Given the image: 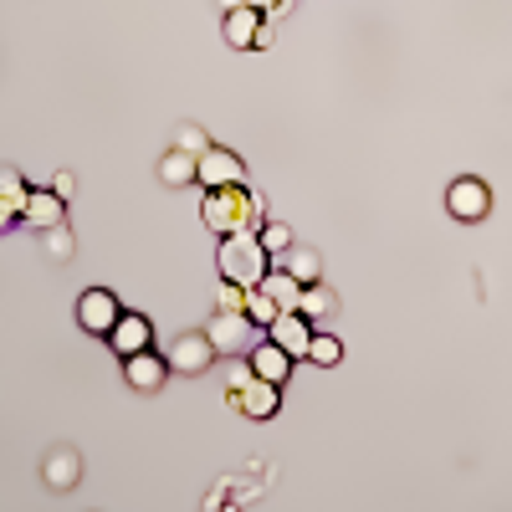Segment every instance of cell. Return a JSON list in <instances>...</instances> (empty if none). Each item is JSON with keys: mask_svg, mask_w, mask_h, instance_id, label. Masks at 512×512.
Here are the masks:
<instances>
[{"mask_svg": "<svg viewBox=\"0 0 512 512\" xmlns=\"http://www.w3.org/2000/svg\"><path fill=\"white\" fill-rule=\"evenodd\" d=\"M200 216H205V226L216 231L221 241H226V236H262V226H267V200L251 195L246 185L205 190Z\"/></svg>", "mask_w": 512, "mask_h": 512, "instance_id": "1", "label": "cell"}, {"mask_svg": "<svg viewBox=\"0 0 512 512\" xmlns=\"http://www.w3.org/2000/svg\"><path fill=\"white\" fill-rule=\"evenodd\" d=\"M221 277L236 282V287H262L267 277V246L256 241V236H226L221 241Z\"/></svg>", "mask_w": 512, "mask_h": 512, "instance_id": "2", "label": "cell"}, {"mask_svg": "<svg viewBox=\"0 0 512 512\" xmlns=\"http://www.w3.org/2000/svg\"><path fill=\"white\" fill-rule=\"evenodd\" d=\"M205 338L216 344V354H246L251 344H256V323L246 318V313H226V308H216V318L205 323Z\"/></svg>", "mask_w": 512, "mask_h": 512, "instance_id": "3", "label": "cell"}, {"mask_svg": "<svg viewBox=\"0 0 512 512\" xmlns=\"http://www.w3.org/2000/svg\"><path fill=\"white\" fill-rule=\"evenodd\" d=\"M226 41H231L236 52L272 47V21L256 11V6H236V11H226Z\"/></svg>", "mask_w": 512, "mask_h": 512, "instance_id": "4", "label": "cell"}, {"mask_svg": "<svg viewBox=\"0 0 512 512\" xmlns=\"http://www.w3.org/2000/svg\"><path fill=\"white\" fill-rule=\"evenodd\" d=\"M195 180H200L205 190H226V185H246V169H241V159H236L231 149L210 144V149L195 159Z\"/></svg>", "mask_w": 512, "mask_h": 512, "instance_id": "5", "label": "cell"}, {"mask_svg": "<svg viewBox=\"0 0 512 512\" xmlns=\"http://www.w3.org/2000/svg\"><path fill=\"white\" fill-rule=\"evenodd\" d=\"M118 318H123V308H118V297H113L108 287H88V292H82V303H77V323L88 328V333L108 338V333L118 328Z\"/></svg>", "mask_w": 512, "mask_h": 512, "instance_id": "6", "label": "cell"}, {"mask_svg": "<svg viewBox=\"0 0 512 512\" xmlns=\"http://www.w3.org/2000/svg\"><path fill=\"white\" fill-rule=\"evenodd\" d=\"M446 210H451V216L456 221H487L492 216V190L482 185V180H472V175H466V180H456L451 190H446Z\"/></svg>", "mask_w": 512, "mask_h": 512, "instance_id": "7", "label": "cell"}, {"mask_svg": "<svg viewBox=\"0 0 512 512\" xmlns=\"http://www.w3.org/2000/svg\"><path fill=\"white\" fill-rule=\"evenodd\" d=\"M210 364H216V344L205 333H180L169 344V374H205Z\"/></svg>", "mask_w": 512, "mask_h": 512, "instance_id": "8", "label": "cell"}, {"mask_svg": "<svg viewBox=\"0 0 512 512\" xmlns=\"http://www.w3.org/2000/svg\"><path fill=\"white\" fill-rule=\"evenodd\" d=\"M267 338H272V344H282L292 359H308V344H313V318H308V313H297V308H287V313H277V323L267 328Z\"/></svg>", "mask_w": 512, "mask_h": 512, "instance_id": "9", "label": "cell"}, {"mask_svg": "<svg viewBox=\"0 0 512 512\" xmlns=\"http://www.w3.org/2000/svg\"><path fill=\"white\" fill-rule=\"evenodd\" d=\"M108 344H113V354H118V359H134V354H144V349L154 344V328H149V318H144V313H123V318H118V328L108 333Z\"/></svg>", "mask_w": 512, "mask_h": 512, "instance_id": "10", "label": "cell"}, {"mask_svg": "<svg viewBox=\"0 0 512 512\" xmlns=\"http://www.w3.org/2000/svg\"><path fill=\"white\" fill-rule=\"evenodd\" d=\"M226 400H231L246 420H272V415H277V384L251 379V384H241V390H231Z\"/></svg>", "mask_w": 512, "mask_h": 512, "instance_id": "11", "label": "cell"}, {"mask_svg": "<svg viewBox=\"0 0 512 512\" xmlns=\"http://www.w3.org/2000/svg\"><path fill=\"white\" fill-rule=\"evenodd\" d=\"M41 482H47L52 492H72L82 482V456L72 446H57L47 451V461H41Z\"/></svg>", "mask_w": 512, "mask_h": 512, "instance_id": "12", "label": "cell"}, {"mask_svg": "<svg viewBox=\"0 0 512 512\" xmlns=\"http://www.w3.org/2000/svg\"><path fill=\"white\" fill-rule=\"evenodd\" d=\"M251 369H256V379H267V384H287V374H292V354L282 349V344H251Z\"/></svg>", "mask_w": 512, "mask_h": 512, "instance_id": "13", "label": "cell"}, {"mask_svg": "<svg viewBox=\"0 0 512 512\" xmlns=\"http://www.w3.org/2000/svg\"><path fill=\"white\" fill-rule=\"evenodd\" d=\"M62 210H67V200L47 185V190H31V200H26V210H21V221L36 226V231H52V226H62Z\"/></svg>", "mask_w": 512, "mask_h": 512, "instance_id": "14", "label": "cell"}, {"mask_svg": "<svg viewBox=\"0 0 512 512\" xmlns=\"http://www.w3.org/2000/svg\"><path fill=\"white\" fill-rule=\"evenodd\" d=\"M123 374H128V384H134V390H144V395H154L159 384L169 379V359H159V354H134V359H123Z\"/></svg>", "mask_w": 512, "mask_h": 512, "instance_id": "15", "label": "cell"}, {"mask_svg": "<svg viewBox=\"0 0 512 512\" xmlns=\"http://www.w3.org/2000/svg\"><path fill=\"white\" fill-rule=\"evenodd\" d=\"M282 272H287V277H297L303 287H313V282L323 277V256H318L313 246H297V241H292V246L282 251Z\"/></svg>", "mask_w": 512, "mask_h": 512, "instance_id": "16", "label": "cell"}, {"mask_svg": "<svg viewBox=\"0 0 512 512\" xmlns=\"http://www.w3.org/2000/svg\"><path fill=\"white\" fill-rule=\"evenodd\" d=\"M159 180H164L169 190L195 185V154H185V149H169V154L159 159Z\"/></svg>", "mask_w": 512, "mask_h": 512, "instance_id": "17", "label": "cell"}, {"mask_svg": "<svg viewBox=\"0 0 512 512\" xmlns=\"http://www.w3.org/2000/svg\"><path fill=\"white\" fill-rule=\"evenodd\" d=\"M262 287H267V297H272V303L287 313V308H297V297H303V282H297V277H287V272H267L262 277Z\"/></svg>", "mask_w": 512, "mask_h": 512, "instance_id": "18", "label": "cell"}, {"mask_svg": "<svg viewBox=\"0 0 512 512\" xmlns=\"http://www.w3.org/2000/svg\"><path fill=\"white\" fill-rule=\"evenodd\" d=\"M297 313H308L313 323H318V318H333V313H338V297L313 282V287H303V297H297Z\"/></svg>", "mask_w": 512, "mask_h": 512, "instance_id": "19", "label": "cell"}, {"mask_svg": "<svg viewBox=\"0 0 512 512\" xmlns=\"http://www.w3.org/2000/svg\"><path fill=\"white\" fill-rule=\"evenodd\" d=\"M277 303H272V297H267V287H246V318L256 323V328H272L277 323Z\"/></svg>", "mask_w": 512, "mask_h": 512, "instance_id": "20", "label": "cell"}, {"mask_svg": "<svg viewBox=\"0 0 512 512\" xmlns=\"http://www.w3.org/2000/svg\"><path fill=\"white\" fill-rule=\"evenodd\" d=\"M0 200L16 205V210H26V200H31V185L21 180L16 164H0Z\"/></svg>", "mask_w": 512, "mask_h": 512, "instance_id": "21", "label": "cell"}, {"mask_svg": "<svg viewBox=\"0 0 512 512\" xmlns=\"http://www.w3.org/2000/svg\"><path fill=\"white\" fill-rule=\"evenodd\" d=\"M338 359H344V344H338L333 333H313V344H308V364H318V369H333Z\"/></svg>", "mask_w": 512, "mask_h": 512, "instance_id": "22", "label": "cell"}, {"mask_svg": "<svg viewBox=\"0 0 512 512\" xmlns=\"http://www.w3.org/2000/svg\"><path fill=\"white\" fill-rule=\"evenodd\" d=\"M175 149H185V154L200 159V154L210 149V134H205L200 123H180V128H175Z\"/></svg>", "mask_w": 512, "mask_h": 512, "instance_id": "23", "label": "cell"}, {"mask_svg": "<svg viewBox=\"0 0 512 512\" xmlns=\"http://www.w3.org/2000/svg\"><path fill=\"white\" fill-rule=\"evenodd\" d=\"M41 236H47V256H52V262H72V251H77V241H72L67 221H62V226H52V231H41Z\"/></svg>", "mask_w": 512, "mask_h": 512, "instance_id": "24", "label": "cell"}, {"mask_svg": "<svg viewBox=\"0 0 512 512\" xmlns=\"http://www.w3.org/2000/svg\"><path fill=\"white\" fill-rule=\"evenodd\" d=\"M256 241L267 246V256H282V251L292 246V226H282V221H267V226H262V236H256Z\"/></svg>", "mask_w": 512, "mask_h": 512, "instance_id": "25", "label": "cell"}, {"mask_svg": "<svg viewBox=\"0 0 512 512\" xmlns=\"http://www.w3.org/2000/svg\"><path fill=\"white\" fill-rule=\"evenodd\" d=\"M216 308H226V313H246V287L226 282V287H221V297H216Z\"/></svg>", "mask_w": 512, "mask_h": 512, "instance_id": "26", "label": "cell"}, {"mask_svg": "<svg viewBox=\"0 0 512 512\" xmlns=\"http://www.w3.org/2000/svg\"><path fill=\"white\" fill-rule=\"evenodd\" d=\"M251 379H256L251 359H246V364H226V395H231V390H241V384H251Z\"/></svg>", "mask_w": 512, "mask_h": 512, "instance_id": "27", "label": "cell"}, {"mask_svg": "<svg viewBox=\"0 0 512 512\" xmlns=\"http://www.w3.org/2000/svg\"><path fill=\"white\" fill-rule=\"evenodd\" d=\"M251 6H256V11H262V16L272 21V16H282V11H292V0H251Z\"/></svg>", "mask_w": 512, "mask_h": 512, "instance_id": "28", "label": "cell"}, {"mask_svg": "<svg viewBox=\"0 0 512 512\" xmlns=\"http://www.w3.org/2000/svg\"><path fill=\"white\" fill-rule=\"evenodd\" d=\"M16 221H21V210H16V205H6V200H0V231H11Z\"/></svg>", "mask_w": 512, "mask_h": 512, "instance_id": "29", "label": "cell"}, {"mask_svg": "<svg viewBox=\"0 0 512 512\" xmlns=\"http://www.w3.org/2000/svg\"><path fill=\"white\" fill-rule=\"evenodd\" d=\"M52 190H57L62 200H72V190H77V180H72V175H57V180H52Z\"/></svg>", "mask_w": 512, "mask_h": 512, "instance_id": "30", "label": "cell"}, {"mask_svg": "<svg viewBox=\"0 0 512 512\" xmlns=\"http://www.w3.org/2000/svg\"><path fill=\"white\" fill-rule=\"evenodd\" d=\"M221 6H226V11H236V6H251V0H221Z\"/></svg>", "mask_w": 512, "mask_h": 512, "instance_id": "31", "label": "cell"}]
</instances>
